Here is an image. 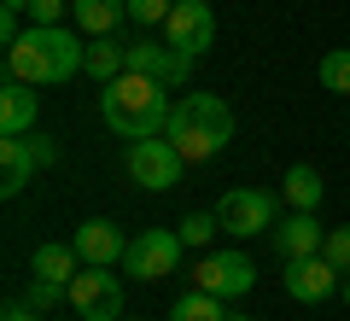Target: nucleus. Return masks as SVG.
Listing matches in <instances>:
<instances>
[{
  "instance_id": "obj_1",
  "label": "nucleus",
  "mask_w": 350,
  "mask_h": 321,
  "mask_svg": "<svg viewBox=\"0 0 350 321\" xmlns=\"http://www.w3.org/2000/svg\"><path fill=\"white\" fill-rule=\"evenodd\" d=\"M82 64H88V47H82V29L70 24H29L6 47V76H18L29 88H64Z\"/></svg>"
},
{
  "instance_id": "obj_2",
  "label": "nucleus",
  "mask_w": 350,
  "mask_h": 321,
  "mask_svg": "<svg viewBox=\"0 0 350 321\" xmlns=\"http://www.w3.org/2000/svg\"><path fill=\"white\" fill-rule=\"evenodd\" d=\"M170 112H175V105H170V88L152 82V76H140V70L111 76V82H105V94H100L105 129H111V135H123V140L163 135V129H170Z\"/></svg>"
},
{
  "instance_id": "obj_3",
  "label": "nucleus",
  "mask_w": 350,
  "mask_h": 321,
  "mask_svg": "<svg viewBox=\"0 0 350 321\" xmlns=\"http://www.w3.org/2000/svg\"><path fill=\"white\" fill-rule=\"evenodd\" d=\"M163 135L175 140V152L187 164H204V158H216V152L234 140V112H228V99H216V94H181Z\"/></svg>"
},
{
  "instance_id": "obj_4",
  "label": "nucleus",
  "mask_w": 350,
  "mask_h": 321,
  "mask_svg": "<svg viewBox=\"0 0 350 321\" xmlns=\"http://www.w3.org/2000/svg\"><path fill=\"white\" fill-rule=\"evenodd\" d=\"M181 170H187V158L175 152L170 135L129 140V181H135V187H146V193H170V187H181Z\"/></svg>"
},
{
  "instance_id": "obj_5",
  "label": "nucleus",
  "mask_w": 350,
  "mask_h": 321,
  "mask_svg": "<svg viewBox=\"0 0 350 321\" xmlns=\"http://www.w3.org/2000/svg\"><path fill=\"white\" fill-rule=\"evenodd\" d=\"M181 234L175 228H146V234H135L129 240V281H140V286H152V281H170L175 274V263H181Z\"/></svg>"
},
{
  "instance_id": "obj_6",
  "label": "nucleus",
  "mask_w": 350,
  "mask_h": 321,
  "mask_svg": "<svg viewBox=\"0 0 350 321\" xmlns=\"http://www.w3.org/2000/svg\"><path fill=\"white\" fill-rule=\"evenodd\" d=\"M216 222L234 240H257V234L275 228V198L262 193V187H228L222 205H216Z\"/></svg>"
},
{
  "instance_id": "obj_7",
  "label": "nucleus",
  "mask_w": 350,
  "mask_h": 321,
  "mask_svg": "<svg viewBox=\"0 0 350 321\" xmlns=\"http://www.w3.org/2000/svg\"><path fill=\"white\" fill-rule=\"evenodd\" d=\"M70 309L82 321H123V281L111 269H100V263H88L70 281Z\"/></svg>"
},
{
  "instance_id": "obj_8",
  "label": "nucleus",
  "mask_w": 350,
  "mask_h": 321,
  "mask_svg": "<svg viewBox=\"0 0 350 321\" xmlns=\"http://www.w3.org/2000/svg\"><path fill=\"white\" fill-rule=\"evenodd\" d=\"M163 41L181 47L187 59L211 53L216 47V12H211V0H175L170 18H163Z\"/></svg>"
},
{
  "instance_id": "obj_9",
  "label": "nucleus",
  "mask_w": 350,
  "mask_h": 321,
  "mask_svg": "<svg viewBox=\"0 0 350 321\" xmlns=\"http://www.w3.org/2000/svg\"><path fill=\"white\" fill-rule=\"evenodd\" d=\"M251 281H257V263L245 251H211V257L193 263V286H204L216 298H245Z\"/></svg>"
},
{
  "instance_id": "obj_10",
  "label": "nucleus",
  "mask_w": 350,
  "mask_h": 321,
  "mask_svg": "<svg viewBox=\"0 0 350 321\" xmlns=\"http://www.w3.org/2000/svg\"><path fill=\"white\" fill-rule=\"evenodd\" d=\"M280 281H286V298H298V304H327L333 292H345V274H338L321 251H315V257H286Z\"/></svg>"
},
{
  "instance_id": "obj_11",
  "label": "nucleus",
  "mask_w": 350,
  "mask_h": 321,
  "mask_svg": "<svg viewBox=\"0 0 350 321\" xmlns=\"http://www.w3.org/2000/svg\"><path fill=\"white\" fill-rule=\"evenodd\" d=\"M129 70L152 76V82H163V88H181V82L193 76V59H187L181 47H170V41L135 36V41H129Z\"/></svg>"
},
{
  "instance_id": "obj_12",
  "label": "nucleus",
  "mask_w": 350,
  "mask_h": 321,
  "mask_svg": "<svg viewBox=\"0 0 350 321\" xmlns=\"http://www.w3.org/2000/svg\"><path fill=\"white\" fill-rule=\"evenodd\" d=\"M269 240H275L280 257H315V251H321V240H327V228L315 222V210H292L286 222L269 228Z\"/></svg>"
},
{
  "instance_id": "obj_13",
  "label": "nucleus",
  "mask_w": 350,
  "mask_h": 321,
  "mask_svg": "<svg viewBox=\"0 0 350 321\" xmlns=\"http://www.w3.org/2000/svg\"><path fill=\"white\" fill-rule=\"evenodd\" d=\"M70 246H76V257H82V263H100V269H111V263L129 257V240L117 234L111 222H82Z\"/></svg>"
},
{
  "instance_id": "obj_14",
  "label": "nucleus",
  "mask_w": 350,
  "mask_h": 321,
  "mask_svg": "<svg viewBox=\"0 0 350 321\" xmlns=\"http://www.w3.org/2000/svg\"><path fill=\"white\" fill-rule=\"evenodd\" d=\"M36 112H41V94L29 82H18V76H6V88H0V135H29Z\"/></svg>"
},
{
  "instance_id": "obj_15",
  "label": "nucleus",
  "mask_w": 350,
  "mask_h": 321,
  "mask_svg": "<svg viewBox=\"0 0 350 321\" xmlns=\"http://www.w3.org/2000/svg\"><path fill=\"white\" fill-rule=\"evenodd\" d=\"M29 175H36V146L24 135H0V193L18 198L29 187Z\"/></svg>"
},
{
  "instance_id": "obj_16",
  "label": "nucleus",
  "mask_w": 350,
  "mask_h": 321,
  "mask_svg": "<svg viewBox=\"0 0 350 321\" xmlns=\"http://www.w3.org/2000/svg\"><path fill=\"white\" fill-rule=\"evenodd\" d=\"M129 18V0H70V24L82 36H111Z\"/></svg>"
},
{
  "instance_id": "obj_17",
  "label": "nucleus",
  "mask_w": 350,
  "mask_h": 321,
  "mask_svg": "<svg viewBox=\"0 0 350 321\" xmlns=\"http://www.w3.org/2000/svg\"><path fill=\"white\" fill-rule=\"evenodd\" d=\"M76 246H64V240H53V246H36V257H29V274H36V281H53V286H70L76 274Z\"/></svg>"
},
{
  "instance_id": "obj_18",
  "label": "nucleus",
  "mask_w": 350,
  "mask_h": 321,
  "mask_svg": "<svg viewBox=\"0 0 350 321\" xmlns=\"http://www.w3.org/2000/svg\"><path fill=\"white\" fill-rule=\"evenodd\" d=\"M82 70L105 88L111 76L129 70V41H117V36H94V41H88V64H82Z\"/></svg>"
},
{
  "instance_id": "obj_19",
  "label": "nucleus",
  "mask_w": 350,
  "mask_h": 321,
  "mask_svg": "<svg viewBox=\"0 0 350 321\" xmlns=\"http://www.w3.org/2000/svg\"><path fill=\"white\" fill-rule=\"evenodd\" d=\"M321 193L327 187H321V175H315V164H292V170L280 175V198H286L292 210H315Z\"/></svg>"
},
{
  "instance_id": "obj_20",
  "label": "nucleus",
  "mask_w": 350,
  "mask_h": 321,
  "mask_svg": "<svg viewBox=\"0 0 350 321\" xmlns=\"http://www.w3.org/2000/svg\"><path fill=\"white\" fill-rule=\"evenodd\" d=\"M170 321H228V316H222V298H216V292L193 286V292H181L170 304Z\"/></svg>"
},
{
  "instance_id": "obj_21",
  "label": "nucleus",
  "mask_w": 350,
  "mask_h": 321,
  "mask_svg": "<svg viewBox=\"0 0 350 321\" xmlns=\"http://www.w3.org/2000/svg\"><path fill=\"white\" fill-rule=\"evenodd\" d=\"M315 76H321V88H327V94H350V47H333V53H321Z\"/></svg>"
},
{
  "instance_id": "obj_22",
  "label": "nucleus",
  "mask_w": 350,
  "mask_h": 321,
  "mask_svg": "<svg viewBox=\"0 0 350 321\" xmlns=\"http://www.w3.org/2000/svg\"><path fill=\"white\" fill-rule=\"evenodd\" d=\"M175 234H181V246H211V240L222 234V222H216V210H193Z\"/></svg>"
},
{
  "instance_id": "obj_23",
  "label": "nucleus",
  "mask_w": 350,
  "mask_h": 321,
  "mask_svg": "<svg viewBox=\"0 0 350 321\" xmlns=\"http://www.w3.org/2000/svg\"><path fill=\"white\" fill-rule=\"evenodd\" d=\"M24 304H29V309H41V316H47L53 304H70V286H53V281H29Z\"/></svg>"
},
{
  "instance_id": "obj_24",
  "label": "nucleus",
  "mask_w": 350,
  "mask_h": 321,
  "mask_svg": "<svg viewBox=\"0 0 350 321\" xmlns=\"http://www.w3.org/2000/svg\"><path fill=\"white\" fill-rule=\"evenodd\" d=\"M321 257L333 263L338 274H350V222H345V228H333V234L321 240Z\"/></svg>"
},
{
  "instance_id": "obj_25",
  "label": "nucleus",
  "mask_w": 350,
  "mask_h": 321,
  "mask_svg": "<svg viewBox=\"0 0 350 321\" xmlns=\"http://www.w3.org/2000/svg\"><path fill=\"white\" fill-rule=\"evenodd\" d=\"M24 12H29V24H64L70 18V0H29Z\"/></svg>"
},
{
  "instance_id": "obj_26",
  "label": "nucleus",
  "mask_w": 350,
  "mask_h": 321,
  "mask_svg": "<svg viewBox=\"0 0 350 321\" xmlns=\"http://www.w3.org/2000/svg\"><path fill=\"white\" fill-rule=\"evenodd\" d=\"M170 6L175 0H129V18H135V24H163V18H170Z\"/></svg>"
},
{
  "instance_id": "obj_27",
  "label": "nucleus",
  "mask_w": 350,
  "mask_h": 321,
  "mask_svg": "<svg viewBox=\"0 0 350 321\" xmlns=\"http://www.w3.org/2000/svg\"><path fill=\"white\" fill-rule=\"evenodd\" d=\"M18 12H24V6H0V36H6V47L24 36V29H18Z\"/></svg>"
},
{
  "instance_id": "obj_28",
  "label": "nucleus",
  "mask_w": 350,
  "mask_h": 321,
  "mask_svg": "<svg viewBox=\"0 0 350 321\" xmlns=\"http://www.w3.org/2000/svg\"><path fill=\"white\" fill-rule=\"evenodd\" d=\"M29 146H36V164H41V170H47V164H59V146H53L47 135H36V140H29Z\"/></svg>"
},
{
  "instance_id": "obj_29",
  "label": "nucleus",
  "mask_w": 350,
  "mask_h": 321,
  "mask_svg": "<svg viewBox=\"0 0 350 321\" xmlns=\"http://www.w3.org/2000/svg\"><path fill=\"white\" fill-rule=\"evenodd\" d=\"M0 321H41V309H29V304H12V309H6Z\"/></svg>"
},
{
  "instance_id": "obj_30",
  "label": "nucleus",
  "mask_w": 350,
  "mask_h": 321,
  "mask_svg": "<svg viewBox=\"0 0 350 321\" xmlns=\"http://www.w3.org/2000/svg\"><path fill=\"white\" fill-rule=\"evenodd\" d=\"M345 304H350V274H345Z\"/></svg>"
},
{
  "instance_id": "obj_31",
  "label": "nucleus",
  "mask_w": 350,
  "mask_h": 321,
  "mask_svg": "<svg viewBox=\"0 0 350 321\" xmlns=\"http://www.w3.org/2000/svg\"><path fill=\"white\" fill-rule=\"evenodd\" d=\"M228 321H251V316H228Z\"/></svg>"
}]
</instances>
